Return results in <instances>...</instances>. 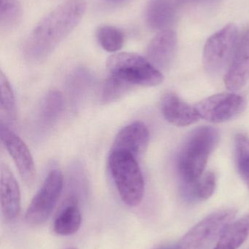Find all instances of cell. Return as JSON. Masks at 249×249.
<instances>
[{"label": "cell", "mask_w": 249, "mask_h": 249, "mask_svg": "<svg viewBox=\"0 0 249 249\" xmlns=\"http://www.w3.org/2000/svg\"><path fill=\"white\" fill-rule=\"evenodd\" d=\"M64 107L62 93L57 90L48 92L41 102L38 112L39 127L44 130L51 128L61 117Z\"/></svg>", "instance_id": "16"}, {"label": "cell", "mask_w": 249, "mask_h": 249, "mask_svg": "<svg viewBox=\"0 0 249 249\" xmlns=\"http://www.w3.org/2000/svg\"><path fill=\"white\" fill-rule=\"evenodd\" d=\"M249 235V214L232 222L222 233L213 249H238Z\"/></svg>", "instance_id": "18"}, {"label": "cell", "mask_w": 249, "mask_h": 249, "mask_svg": "<svg viewBox=\"0 0 249 249\" xmlns=\"http://www.w3.org/2000/svg\"><path fill=\"white\" fill-rule=\"evenodd\" d=\"M176 32L171 29L160 31L146 50V59L162 72L172 66L177 51Z\"/></svg>", "instance_id": "10"}, {"label": "cell", "mask_w": 249, "mask_h": 249, "mask_svg": "<svg viewBox=\"0 0 249 249\" xmlns=\"http://www.w3.org/2000/svg\"><path fill=\"white\" fill-rule=\"evenodd\" d=\"M114 1H116V0H114Z\"/></svg>", "instance_id": "27"}, {"label": "cell", "mask_w": 249, "mask_h": 249, "mask_svg": "<svg viewBox=\"0 0 249 249\" xmlns=\"http://www.w3.org/2000/svg\"><path fill=\"white\" fill-rule=\"evenodd\" d=\"M149 131L146 124L134 122L125 126L115 136L111 152H124L138 159L146 150Z\"/></svg>", "instance_id": "11"}, {"label": "cell", "mask_w": 249, "mask_h": 249, "mask_svg": "<svg viewBox=\"0 0 249 249\" xmlns=\"http://www.w3.org/2000/svg\"><path fill=\"white\" fill-rule=\"evenodd\" d=\"M0 89H1V101H0V113L1 124H13L16 120V99L13 89L7 76L1 71L0 73Z\"/></svg>", "instance_id": "19"}, {"label": "cell", "mask_w": 249, "mask_h": 249, "mask_svg": "<svg viewBox=\"0 0 249 249\" xmlns=\"http://www.w3.org/2000/svg\"><path fill=\"white\" fill-rule=\"evenodd\" d=\"M108 76L118 80L131 91L137 87L161 84L164 76L147 59L133 53H118L108 58Z\"/></svg>", "instance_id": "3"}, {"label": "cell", "mask_w": 249, "mask_h": 249, "mask_svg": "<svg viewBox=\"0 0 249 249\" xmlns=\"http://www.w3.org/2000/svg\"><path fill=\"white\" fill-rule=\"evenodd\" d=\"M176 16L175 0H149L145 12L146 24L152 30L170 29Z\"/></svg>", "instance_id": "15"}, {"label": "cell", "mask_w": 249, "mask_h": 249, "mask_svg": "<svg viewBox=\"0 0 249 249\" xmlns=\"http://www.w3.org/2000/svg\"><path fill=\"white\" fill-rule=\"evenodd\" d=\"M155 249H176V248H175V244H165Z\"/></svg>", "instance_id": "25"}, {"label": "cell", "mask_w": 249, "mask_h": 249, "mask_svg": "<svg viewBox=\"0 0 249 249\" xmlns=\"http://www.w3.org/2000/svg\"><path fill=\"white\" fill-rule=\"evenodd\" d=\"M237 210L224 208L208 215L194 225L177 244L176 249H208L219 241L226 228L233 222Z\"/></svg>", "instance_id": "5"}, {"label": "cell", "mask_w": 249, "mask_h": 249, "mask_svg": "<svg viewBox=\"0 0 249 249\" xmlns=\"http://www.w3.org/2000/svg\"><path fill=\"white\" fill-rule=\"evenodd\" d=\"M108 166L122 201L130 207L140 205L145 193V182L137 158L127 152H111Z\"/></svg>", "instance_id": "4"}, {"label": "cell", "mask_w": 249, "mask_h": 249, "mask_svg": "<svg viewBox=\"0 0 249 249\" xmlns=\"http://www.w3.org/2000/svg\"><path fill=\"white\" fill-rule=\"evenodd\" d=\"M66 249H77L76 248V247H70V248H67Z\"/></svg>", "instance_id": "26"}, {"label": "cell", "mask_w": 249, "mask_h": 249, "mask_svg": "<svg viewBox=\"0 0 249 249\" xmlns=\"http://www.w3.org/2000/svg\"><path fill=\"white\" fill-rule=\"evenodd\" d=\"M245 107V99L241 95L223 93L203 99L194 107L200 118L212 124H222L239 115Z\"/></svg>", "instance_id": "8"}, {"label": "cell", "mask_w": 249, "mask_h": 249, "mask_svg": "<svg viewBox=\"0 0 249 249\" xmlns=\"http://www.w3.org/2000/svg\"><path fill=\"white\" fill-rule=\"evenodd\" d=\"M0 198L3 217L7 221L17 218L20 212V192L16 177L5 164L0 168Z\"/></svg>", "instance_id": "13"}, {"label": "cell", "mask_w": 249, "mask_h": 249, "mask_svg": "<svg viewBox=\"0 0 249 249\" xmlns=\"http://www.w3.org/2000/svg\"><path fill=\"white\" fill-rule=\"evenodd\" d=\"M249 80V29L240 38L236 51L225 76L227 89L235 91Z\"/></svg>", "instance_id": "12"}, {"label": "cell", "mask_w": 249, "mask_h": 249, "mask_svg": "<svg viewBox=\"0 0 249 249\" xmlns=\"http://www.w3.org/2000/svg\"><path fill=\"white\" fill-rule=\"evenodd\" d=\"M0 4V29L1 32H10L21 20V7L19 0H1Z\"/></svg>", "instance_id": "21"}, {"label": "cell", "mask_w": 249, "mask_h": 249, "mask_svg": "<svg viewBox=\"0 0 249 249\" xmlns=\"http://www.w3.org/2000/svg\"><path fill=\"white\" fill-rule=\"evenodd\" d=\"M219 142V131L212 126H202L190 133L177 161L178 174L184 187L191 185L203 175L209 157Z\"/></svg>", "instance_id": "2"}, {"label": "cell", "mask_w": 249, "mask_h": 249, "mask_svg": "<svg viewBox=\"0 0 249 249\" xmlns=\"http://www.w3.org/2000/svg\"><path fill=\"white\" fill-rule=\"evenodd\" d=\"M68 204L60 211L54 222V231L57 235L69 236L80 229L82 222L81 212L76 198H70Z\"/></svg>", "instance_id": "17"}, {"label": "cell", "mask_w": 249, "mask_h": 249, "mask_svg": "<svg viewBox=\"0 0 249 249\" xmlns=\"http://www.w3.org/2000/svg\"><path fill=\"white\" fill-rule=\"evenodd\" d=\"M86 9L84 0H66L48 13L26 39L25 57L32 62L45 60L74 30Z\"/></svg>", "instance_id": "1"}, {"label": "cell", "mask_w": 249, "mask_h": 249, "mask_svg": "<svg viewBox=\"0 0 249 249\" xmlns=\"http://www.w3.org/2000/svg\"><path fill=\"white\" fill-rule=\"evenodd\" d=\"M93 77L87 70H76L70 78L69 91L71 94L74 104L80 102L85 96L92 83Z\"/></svg>", "instance_id": "24"}, {"label": "cell", "mask_w": 249, "mask_h": 249, "mask_svg": "<svg viewBox=\"0 0 249 249\" xmlns=\"http://www.w3.org/2000/svg\"><path fill=\"white\" fill-rule=\"evenodd\" d=\"M216 187V177L211 171L203 174L191 185L184 187L188 197L197 200H206L210 198Z\"/></svg>", "instance_id": "20"}, {"label": "cell", "mask_w": 249, "mask_h": 249, "mask_svg": "<svg viewBox=\"0 0 249 249\" xmlns=\"http://www.w3.org/2000/svg\"><path fill=\"white\" fill-rule=\"evenodd\" d=\"M235 150L238 172L249 189V137L245 133L235 136Z\"/></svg>", "instance_id": "23"}, {"label": "cell", "mask_w": 249, "mask_h": 249, "mask_svg": "<svg viewBox=\"0 0 249 249\" xmlns=\"http://www.w3.org/2000/svg\"><path fill=\"white\" fill-rule=\"evenodd\" d=\"M239 39L238 27L234 23H229L211 36L203 51V64L206 71L218 74L226 69L228 70Z\"/></svg>", "instance_id": "6"}, {"label": "cell", "mask_w": 249, "mask_h": 249, "mask_svg": "<svg viewBox=\"0 0 249 249\" xmlns=\"http://www.w3.org/2000/svg\"><path fill=\"white\" fill-rule=\"evenodd\" d=\"M161 112L170 124L186 127L195 124L200 119L194 107L190 106L175 93H165L161 99Z\"/></svg>", "instance_id": "14"}, {"label": "cell", "mask_w": 249, "mask_h": 249, "mask_svg": "<svg viewBox=\"0 0 249 249\" xmlns=\"http://www.w3.org/2000/svg\"><path fill=\"white\" fill-rule=\"evenodd\" d=\"M0 136L1 142L13 158L22 179L30 185L36 178V169L29 148L7 124H1Z\"/></svg>", "instance_id": "9"}, {"label": "cell", "mask_w": 249, "mask_h": 249, "mask_svg": "<svg viewBox=\"0 0 249 249\" xmlns=\"http://www.w3.org/2000/svg\"><path fill=\"white\" fill-rule=\"evenodd\" d=\"M64 177L59 170L51 171L25 213V221L30 225H39L51 216L62 193Z\"/></svg>", "instance_id": "7"}, {"label": "cell", "mask_w": 249, "mask_h": 249, "mask_svg": "<svg viewBox=\"0 0 249 249\" xmlns=\"http://www.w3.org/2000/svg\"><path fill=\"white\" fill-rule=\"evenodd\" d=\"M96 36L100 46L110 53L120 51L125 39L121 30L111 26H102L98 28Z\"/></svg>", "instance_id": "22"}]
</instances>
